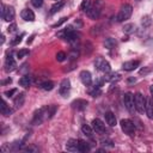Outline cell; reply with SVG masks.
<instances>
[{"label": "cell", "mask_w": 153, "mask_h": 153, "mask_svg": "<svg viewBox=\"0 0 153 153\" xmlns=\"http://www.w3.org/2000/svg\"><path fill=\"white\" fill-rule=\"evenodd\" d=\"M91 126H92L93 130H94L97 134H104V133L106 131L104 122H103L102 120H99V118H94V120L91 122Z\"/></svg>", "instance_id": "cell-9"}, {"label": "cell", "mask_w": 153, "mask_h": 153, "mask_svg": "<svg viewBox=\"0 0 153 153\" xmlns=\"http://www.w3.org/2000/svg\"><path fill=\"white\" fill-rule=\"evenodd\" d=\"M79 78H80L81 82L85 86H91L92 85V76H91V73L88 71H81L80 74H79Z\"/></svg>", "instance_id": "cell-12"}, {"label": "cell", "mask_w": 153, "mask_h": 153, "mask_svg": "<svg viewBox=\"0 0 153 153\" xmlns=\"http://www.w3.org/2000/svg\"><path fill=\"white\" fill-rule=\"evenodd\" d=\"M16 92H17V88H12V90H10V91H6V92H5V96H6V97H12Z\"/></svg>", "instance_id": "cell-41"}, {"label": "cell", "mask_w": 153, "mask_h": 153, "mask_svg": "<svg viewBox=\"0 0 153 153\" xmlns=\"http://www.w3.org/2000/svg\"><path fill=\"white\" fill-rule=\"evenodd\" d=\"M146 115L149 120H153V98L148 97L146 98Z\"/></svg>", "instance_id": "cell-14"}, {"label": "cell", "mask_w": 153, "mask_h": 153, "mask_svg": "<svg viewBox=\"0 0 153 153\" xmlns=\"http://www.w3.org/2000/svg\"><path fill=\"white\" fill-rule=\"evenodd\" d=\"M131 13H133V7L129 4H124V5L121 6V8H120V11H118V13L116 16V20L120 22V23L124 22V20L130 18Z\"/></svg>", "instance_id": "cell-2"}, {"label": "cell", "mask_w": 153, "mask_h": 153, "mask_svg": "<svg viewBox=\"0 0 153 153\" xmlns=\"http://www.w3.org/2000/svg\"><path fill=\"white\" fill-rule=\"evenodd\" d=\"M78 146H79V140H75V139H69L66 143V149L69 151V152H79L78 149Z\"/></svg>", "instance_id": "cell-15"}, {"label": "cell", "mask_w": 153, "mask_h": 153, "mask_svg": "<svg viewBox=\"0 0 153 153\" xmlns=\"http://www.w3.org/2000/svg\"><path fill=\"white\" fill-rule=\"evenodd\" d=\"M118 76H120V75H118L117 73H110V74L105 75L104 80H105V81H115V80L118 79Z\"/></svg>", "instance_id": "cell-30"}, {"label": "cell", "mask_w": 153, "mask_h": 153, "mask_svg": "<svg viewBox=\"0 0 153 153\" xmlns=\"http://www.w3.org/2000/svg\"><path fill=\"white\" fill-rule=\"evenodd\" d=\"M120 126H121V129H122V131H123L124 134H127V135H129V136H133V135L135 134L136 128H135V123H134L133 121H130V120H128V118L121 120Z\"/></svg>", "instance_id": "cell-3"}, {"label": "cell", "mask_w": 153, "mask_h": 153, "mask_svg": "<svg viewBox=\"0 0 153 153\" xmlns=\"http://www.w3.org/2000/svg\"><path fill=\"white\" fill-rule=\"evenodd\" d=\"M66 57H67V55H66V53H65V51H59V53L56 54V60H57L59 62L65 61V60H66Z\"/></svg>", "instance_id": "cell-33"}, {"label": "cell", "mask_w": 153, "mask_h": 153, "mask_svg": "<svg viewBox=\"0 0 153 153\" xmlns=\"http://www.w3.org/2000/svg\"><path fill=\"white\" fill-rule=\"evenodd\" d=\"M78 149H79V152L86 153V152H88V151H90V146H88V143H87L86 141H84V140H79Z\"/></svg>", "instance_id": "cell-25"}, {"label": "cell", "mask_w": 153, "mask_h": 153, "mask_svg": "<svg viewBox=\"0 0 153 153\" xmlns=\"http://www.w3.org/2000/svg\"><path fill=\"white\" fill-rule=\"evenodd\" d=\"M78 55H79V53H78L75 49H72V51H71V54L68 55V57H71L72 60H74V59H76V57H78Z\"/></svg>", "instance_id": "cell-39"}, {"label": "cell", "mask_w": 153, "mask_h": 153, "mask_svg": "<svg viewBox=\"0 0 153 153\" xmlns=\"http://www.w3.org/2000/svg\"><path fill=\"white\" fill-rule=\"evenodd\" d=\"M141 24H142V26L143 27H148V26H151V24H152V18H151V16H143L142 18H141Z\"/></svg>", "instance_id": "cell-28"}, {"label": "cell", "mask_w": 153, "mask_h": 153, "mask_svg": "<svg viewBox=\"0 0 153 153\" xmlns=\"http://www.w3.org/2000/svg\"><path fill=\"white\" fill-rule=\"evenodd\" d=\"M23 36H24V33H22V35H19V36H16V37L11 41V44H12V45H17L18 43H20V41H22Z\"/></svg>", "instance_id": "cell-35"}, {"label": "cell", "mask_w": 153, "mask_h": 153, "mask_svg": "<svg viewBox=\"0 0 153 153\" xmlns=\"http://www.w3.org/2000/svg\"><path fill=\"white\" fill-rule=\"evenodd\" d=\"M100 143H102L104 147H114V142H112L110 139H102Z\"/></svg>", "instance_id": "cell-34"}, {"label": "cell", "mask_w": 153, "mask_h": 153, "mask_svg": "<svg viewBox=\"0 0 153 153\" xmlns=\"http://www.w3.org/2000/svg\"><path fill=\"white\" fill-rule=\"evenodd\" d=\"M24 102H25V93H23V92H20L19 94H17V96L14 97V99H13L14 106H16L17 109L20 108V106H23Z\"/></svg>", "instance_id": "cell-19"}, {"label": "cell", "mask_w": 153, "mask_h": 153, "mask_svg": "<svg viewBox=\"0 0 153 153\" xmlns=\"http://www.w3.org/2000/svg\"><path fill=\"white\" fill-rule=\"evenodd\" d=\"M94 66H96V68L98 71H100L103 73H109L110 69H111L110 63L105 59H103V57H97L96 61H94Z\"/></svg>", "instance_id": "cell-8"}, {"label": "cell", "mask_w": 153, "mask_h": 153, "mask_svg": "<svg viewBox=\"0 0 153 153\" xmlns=\"http://www.w3.org/2000/svg\"><path fill=\"white\" fill-rule=\"evenodd\" d=\"M39 87L42 90H44V91H51L54 88V82L53 81H49V80H45V81H43V82L39 84Z\"/></svg>", "instance_id": "cell-24"}, {"label": "cell", "mask_w": 153, "mask_h": 153, "mask_svg": "<svg viewBox=\"0 0 153 153\" xmlns=\"http://www.w3.org/2000/svg\"><path fill=\"white\" fill-rule=\"evenodd\" d=\"M14 16H16V12L12 6H5L4 4L1 5V17L4 20L12 22L14 19Z\"/></svg>", "instance_id": "cell-5"}, {"label": "cell", "mask_w": 153, "mask_h": 153, "mask_svg": "<svg viewBox=\"0 0 153 153\" xmlns=\"http://www.w3.org/2000/svg\"><path fill=\"white\" fill-rule=\"evenodd\" d=\"M12 81V79L11 78H8L7 80H5V81H2V84H8V82H11Z\"/></svg>", "instance_id": "cell-44"}, {"label": "cell", "mask_w": 153, "mask_h": 153, "mask_svg": "<svg viewBox=\"0 0 153 153\" xmlns=\"http://www.w3.org/2000/svg\"><path fill=\"white\" fill-rule=\"evenodd\" d=\"M123 102H124V106L127 108V110L129 112H134V110H135V100H134V94L131 92L124 93Z\"/></svg>", "instance_id": "cell-6"}, {"label": "cell", "mask_w": 153, "mask_h": 153, "mask_svg": "<svg viewBox=\"0 0 153 153\" xmlns=\"http://www.w3.org/2000/svg\"><path fill=\"white\" fill-rule=\"evenodd\" d=\"M14 67H16V61H14V59L12 57V55H8V56L6 57V60H5V69H6V72L13 71Z\"/></svg>", "instance_id": "cell-17"}, {"label": "cell", "mask_w": 153, "mask_h": 153, "mask_svg": "<svg viewBox=\"0 0 153 153\" xmlns=\"http://www.w3.org/2000/svg\"><path fill=\"white\" fill-rule=\"evenodd\" d=\"M139 66H140V61H137V60H131V61L124 62V63L122 65V68H123L124 71H127V72H131V71L136 69Z\"/></svg>", "instance_id": "cell-13"}, {"label": "cell", "mask_w": 153, "mask_h": 153, "mask_svg": "<svg viewBox=\"0 0 153 153\" xmlns=\"http://www.w3.org/2000/svg\"><path fill=\"white\" fill-rule=\"evenodd\" d=\"M25 151H27V152H37L38 149H37L36 147H26Z\"/></svg>", "instance_id": "cell-42"}, {"label": "cell", "mask_w": 153, "mask_h": 153, "mask_svg": "<svg viewBox=\"0 0 153 153\" xmlns=\"http://www.w3.org/2000/svg\"><path fill=\"white\" fill-rule=\"evenodd\" d=\"M31 2L35 7H41L42 4H43V0H31Z\"/></svg>", "instance_id": "cell-40"}, {"label": "cell", "mask_w": 153, "mask_h": 153, "mask_svg": "<svg viewBox=\"0 0 153 153\" xmlns=\"http://www.w3.org/2000/svg\"><path fill=\"white\" fill-rule=\"evenodd\" d=\"M88 94L91 96V97H93V98H96V97H99L100 94H102V90H100V87H98V86H92L90 90H88Z\"/></svg>", "instance_id": "cell-22"}, {"label": "cell", "mask_w": 153, "mask_h": 153, "mask_svg": "<svg viewBox=\"0 0 153 153\" xmlns=\"http://www.w3.org/2000/svg\"><path fill=\"white\" fill-rule=\"evenodd\" d=\"M137 1H139V0H137Z\"/></svg>", "instance_id": "cell-46"}, {"label": "cell", "mask_w": 153, "mask_h": 153, "mask_svg": "<svg viewBox=\"0 0 153 153\" xmlns=\"http://www.w3.org/2000/svg\"><path fill=\"white\" fill-rule=\"evenodd\" d=\"M30 84H31V76L30 75H23L19 79V85L23 87H29Z\"/></svg>", "instance_id": "cell-21"}, {"label": "cell", "mask_w": 153, "mask_h": 153, "mask_svg": "<svg viewBox=\"0 0 153 153\" xmlns=\"http://www.w3.org/2000/svg\"><path fill=\"white\" fill-rule=\"evenodd\" d=\"M7 31H8V32H16V31H17V24H16V23L10 24V26L7 27Z\"/></svg>", "instance_id": "cell-38"}, {"label": "cell", "mask_w": 153, "mask_h": 153, "mask_svg": "<svg viewBox=\"0 0 153 153\" xmlns=\"http://www.w3.org/2000/svg\"><path fill=\"white\" fill-rule=\"evenodd\" d=\"M91 6H92V4H91V1H90V0H84V1L81 2V6H80V8H81V11H84V12H87V11L91 8Z\"/></svg>", "instance_id": "cell-29"}, {"label": "cell", "mask_w": 153, "mask_h": 153, "mask_svg": "<svg viewBox=\"0 0 153 153\" xmlns=\"http://www.w3.org/2000/svg\"><path fill=\"white\" fill-rule=\"evenodd\" d=\"M100 6H102V1H100V0L96 1V2L91 6V8L86 12L87 17L91 18V19H97V18L99 17V14H100Z\"/></svg>", "instance_id": "cell-7"}, {"label": "cell", "mask_w": 153, "mask_h": 153, "mask_svg": "<svg viewBox=\"0 0 153 153\" xmlns=\"http://www.w3.org/2000/svg\"><path fill=\"white\" fill-rule=\"evenodd\" d=\"M56 109H57L56 105H48V116H49V118H51L54 116Z\"/></svg>", "instance_id": "cell-31"}, {"label": "cell", "mask_w": 153, "mask_h": 153, "mask_svg": "<svg viewBox=\"0 0 153 153\" xmlns=\"http://www.w3.org/2000/svg\"><path fill=\"white\" fill-rule=\"evenodd\" d=\"M63 6H65V1H57V2H55L51 6V8H50V14H54V13L59 12Z\"/></svg>", "instance_id": "cell-23"}, {"label": "cell", "mask_w": 153, "mask_h": 153, "mask_svg": "<svg viewBox=\"0 0 153 153\" xmlns=\"http://www.w3.org/2000/svg\"><path fill=\"white\" fill-rule=\"evenodd\" d=\"M69 90H71V81H69V79H63L61 81V84H60L59 93L62 97H67V94L69 93Z\"/></svg>", "instance_id": "cell-10"}, {"label": "cell", "mask_w": 153, "mask_h": 153, "mask_svg": "<svg viewBox=\"0 0 153 153\" xmlns=\"http://www.w3.org/2000/svg\"><path fill=\"white\" fill-rule=\"evenodd\" d=\"M104 45H105V48H108V49H114V48L116 47V41H115L114 38H111V37H109V38H106V39L104 41Z\"/></svg>", "instance_id": "cell-27"}, {"label": "cell", "mask_w": 153, "mask_h": 153, "mask_svg": "<svg viewBox=\"0 0 153 153\" xmlns=\"http://www.w3.org/2000/svg\"><path fill=\"white\" fill-rule=\"evenodd\" d=\"M67 19H68L67 17H63V18H61V19H60L59 22H56L55 24H53V25H51V27H59V26H60L61 24H63L65 22H67Z\"/></svg>", "instance_id": "cell-37"}, {"label": "cell", "mask_w": 153, "mask_h": 153, "mask_svg": "<svg viewBox=\"0 0 153 153\" xmlns=\"http://www.w3.org/2000/svg\"><path fill=\"white\" fill-rule=\"evenodd\" d=\"M104 117H105V122H106V124H109L110 127H115L116 126V117H115V115L111 112V111H108V112H105V115H104Z\"/></svg>", "instance_id": "cell-18"}, {"label": "cell", "mask_w": 153, "mask_h": 153, "mask_svg": "<svg viewBox=\"0 0 153 153\" xmlns=\"http://www.w3.org/2000/svg\"><path fill=\"white\" fill-rule=\"evenodd\" d=\"M47 118H49V116H48V105L47 106H43V108H39L38 110L35 111L33 118H32V122L31 123L35 124V126H37V124H41Z\"/></svg>", "instance_id": "cell-1"}, {"label": "cell", "mask_w": 153, "mask_h": 153, "mask_svg": "<svg viewBox=\"0 0 153 153\" xmlns=\"http://www.w3.org/2000/svg\"><path fill=\"white\" fill-rule=\"evenodd\" d=\"M123 30L127 33H131V32L135 31V26H134V24H127V25H124V29Z\"/></svg>", "instance_id": "cell-32"}, {"label": "cell", "mask_w": 153, "mask_h": 153, "mask_svg": "<svg viewBox=\"0 0 153 153\" xmlns=\"http://www.w3.org/2000/svg\"><path fill=\"white\" fill-rule=\"evenodd\" d=\"M22 18L24 19V20H26V22H33L35 20V13L32 12V10H30V8H24L23 11H22Z\"/></svg>", "instance_id": "cell-16"}, {"label": "cell", "mask_w": 153, "mask_h": 153, "mask_svg": "<svg viewBox=\"0 0 153 153\" xmlns=\"http://www.w3.org/2000/svg\"><path fill=\"white\" fill-rule=\"evenodd\" d=\"M4 41H5V36L2 35V37H1V43H4Z\"/></svg>", "instance_id": "cell-45"}, {"label": "cell", "mask_w": 153, "mask_h": 153, "mask_svg": "<svg viewBox=\"0 0 153 153\" xmlns=\"http://www.w3.org/2000/svg\"><path fill=\"white\" fill-rule=\"evenodd\" d=\"M149 92H151V96H152V98H153V84L149 86Z\"/></svg>", "instance_id": "cell-43"}, {"label": "cell", "mask_w": 153, "mask_h": 153, "mask_svg": "<svg viewBox=\"0 0 153 153\" xmlns=\"http://www.w3.org/2000/svg\"><path fill=\"white\" fill-rule=\"evenodd\" d=\"M134 100H135V110L139 114H143L146 111V97L137 92L134 94Z\"/></svg>", "instance_id": "cell-4"}, {"label": "cell", "mask_w": 153, "mask_h": 153, "mask_svg": "<svg viewBox=\"0 0 153 153\" xmlns=\"http://www.w3.org/2000/svg\"><path fill=\"white\" fill-rule=\"evenodd\" d=\"M27 54H29V49H20V50L17 53V57H18V59H22V57L26 56Z\"/></svg>", "instance_id": "cell-36"}, {"label": "cell", "mask_w": 153, "mask_h": 153, "mask_svg": "<svg viewBox=\"0 0 153 153\" xmlns=\"http://www.w3.org/2000/svg\"><path fill=\"white\" fill-rule=\"evenodd\" d=\"M1 114L5 116H10L12 114V109L7 105L6 100H2V105H1Z\"/></svg>", "instance_id": "cell-26"}, {"label": "cell", "mask_w": 153, "mask_h": 153, "mask_svg": "<svg viewBox=\"0 0 153 153\" xmlns=\"http://www.w3.org/2000/svg\"><path fill=\"white\" fill-rule=\"evenodd\" d=\"M71 105H72V108H73L74 110H78V111H82V110H85V109L87 108V105H88V102H87V100H85V99L78 98V99L73 100Z\"/></svg>", "instance_id": "cell-11"}, {"label": "cell", "mask_w": 153, "mask_h": 153, "mask_svg": "<svg viewBox=\"0 0 153 153\" xmlns=\"http://www.w3.org/2000/svg\"><path fill=\"white\" fill-rule=\"evenodd\" d=\"M81 130H82V133L86 135V136H88V137H92V135H93V128H92V126H90V124H82L81 126Z\"/></svg>", "instance_id": "cell-20"}]
</instances>
